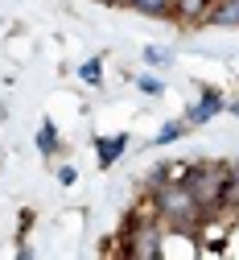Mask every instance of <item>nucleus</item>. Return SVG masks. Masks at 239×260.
Returning <instances> with one entry per match:
<instances>
[{
    "label": "nucleus",
    "instance_id": "obj_11",
    "mask_svg": "<svg viewBox=\"0 0 239 260\" xmlns=\"http://www.w3.org/2000/svg\"><path fill=\"white\" fill-rule=\"evenodd\" d=\"M182 128H186L182 120H169V124H161V128H157V137H153V145H174V141L182 137Z\"/></svg>",
    "mask_w": 239,
    "mask_h": 260
},
{
    "label": "nucleus",
    "instance_id": "obj_10",
    "mask_svg": "<svg viewBox=\"0 0 239 260\" xmlns=\"http://www.w3.org/2000/svg\"><path fill=\"white\" fill-rule=\"evenodd\" d=\"M79 79L87 87H99V83H104V58H87L83 67H79Z\"/></svg>",
    "mask_w": 239,
    "mask_h": 260
},
{
    "label": "nucleus",
    "instance_id": "obj_1",
    "mask_svg": "<svg viewBox=\"0 0 239 260\" xmlns=\"http://www.w3.org/2000/svg\"><path fill=\"white\" fill-rule=\"evenodd\" d=\"M153 203H157V215H161V223L178 227V232H190V227L202 219V207H198V199L186 190V182H178V178L161 182Z\"/></svg>",
    "mask_w": 239,
    "mask_h": 260
},
{
    "label": "nucleus",
    "instance_id": "obj_16",
    "mask_svg": "<svg viewBox=\"0 0 239 260\" xmlns=\"http://www.w3.org/2000/svg\"><path fill=\"white\" fill-rule=\"evenodd\" d=\"M108 5H120V0H108Z\"/></svg>",
    "mask_w": 239,
    "mask_h": 260
},
{
    "label": "nucleus",
    "instance_id": "obj_3",
    "mask_svg": "<svg viewBox=\"0 0 239 260\" xmlns=\"http://www.w3.org/2000/svg\"><path fill=\"white\" fill-rule=\"evenodd\" d=\"M161 252H165V236H161V227H157V223H141V227H132V236H128V256L157 260Z\"/></svg>",
    "mask_w": 239,
    "mask_h": 260
},
{
    "label": "nucleus",
    "instance_id": "obj_14",
    "mask_svg": "<svg viewBox=\"0 0 239 260\" xmlns=\"http://www.w3.org/2000/svg\"><path fill=\"white\" fill-rule=\"evenodd\" d=\"M75 178H79L75 166H62V170H58V182H62V186H75Z\"/></svg>",
    "mask_w": 239,
    "mask_h": 260
},
{
    "label": "nucleus",
    "instance_id": "obj_6",
    "mask_svg": "<svg viewBox=\"0 0 239 260\" xmlns=\"http://www.w3.org/2000/svg\"><path fill=\"white\" fill-rule=\"evenodd\" d=\"M211 5H215V0H174V17H178L182 25H194V21H207Z\"/></svg>",
    "mask_w": 239,
    "mask_h": 260
},
{
    "label": "nucleus",
    "instance_id": "obj_2",
    "mask_svg": "<svg viewBox=\"0 0 239 260\" xmlns=\"http://www.w3.org/2000/svg\"><path fill=\"white\" fill-rule=\"evenodd\" d=\"M178 182H186V190L198 199L202 211H215V207L227 199L231 174H227V170H215V166H202V170H194V174H186V178H178Z\"/></svg>",
    "mask_w": 239,
    "mask_h": 260
},
{
    "label": "nucleus",
    "instance_id": "obj_13",
    "mask_svg": "<svg viewBox=\"0 0 239 260\" xmlns=\"http://www.w3.org/2000/svg\"><path fill=\"white\" fill-rule=\"evenodd\" d=\"M136 87H141L145 95H161V79H153V75H141V79H136Z\"/></svg>",
    "mask_w": 239,
    "mask_h": 260
},
{
    "label": "nucleus",
    "instance_id": "obj_12",
    "mask_svg": "<svg viewBox=\"0 0 239 260\" xmlns=\"http://www.w3.org/2000/svg\"><path fill=\"white\" fill-rule=\"evenodd\" d=\"M145 62H149V67H169L174 58H169L165 50H157V46H149V50H145Z\"/></svg>",
    "mask_w": 239,
    "mask_h": 260
},
{
    "label": "nucleus",
    "instance_id": "obj_4",
    "mask_svg": "<svg viewBox=\"0 0 239 260\" xmlns=\"http://www.w3.org/2000/svg\"><path fill=\"white\" fill-rule=\"evenodd\" d=\"M227 104H223V95L215 91V87H202V95H198V104L190 108V116H186V124H207L211 116H219Z\"/></svg>",
    "mask_w": 239,
    "mask_h": 260
},
{
    "label": "nucleus",
    "instance_id": "obj_8",
    "mask_svg": "<svg viewBox=\"0 0 239 260\" xmlns=\"http://www.w3.org/2000/svg\"><path fill=\"white\" fill-rule=\"evenodd\" d=\"M120 5L145 13V17H174V0H120Z\"/></svg>",
    "mask_w": 239,
    "mask_h": 260
},
{
    "label": "nucleus",
    "instance_id": "obj_9",
    "mask_svg": "<svg viewBox=\"0 0 239 260\" xmlns=\"http://www.w3.org/2000/svg\"><path fill=\"white\" fill-rule=\"evenodd\" d=\"M58 128H54V120H42V128H38V149L46 153V157H54L58 153Z\"/></svg>",
    "mask_w": 239,
    "mask_h": 260
},
{
    "label": "nucleus",
    "instance_id": "obj_7",
    "mask_svg": "<svg viewBox=\"0 0 239 260\" xmlns=\"http://www.w3.org/2000/svg\"><path fill=\"white\" fill-rule=\"evenodd\" d=\"M207 21H215V25H239V0H215Z\"/></svg>",
    "mask_w": 239,
    "mask_h": 260
},
{
    "label": "nucleus",
    "instance_id": "obj_15",
    "mask_svg": "<svg viewBox=\"0 0 239 260\" xmlns=\"http://www.w3.org/2000/svg\"><path fill=\"white\" fill-rule=\"evenodd\" d=\"M227 108H231V112H235V116H239V104H227Z\"/></svg>",
    "mask_w": 239,
    "mask_h": 260
},
{
    "label": "nucleus",
    "instance_id": "obj_5",
    "mask_svg": "<svg viewBox=\"0 0 239 260\" xmlns=\"http://www.w3.org/2000/svg\"><path fill=\"white\" fill-rule=\"evenodd\" d=\"M128 149V137L124 133H116V137H95V157H99V166H116L120 161V153Z\"/></svg>",
    "mask_w": 239,
    "mask_h": 260
}]
</instances>
